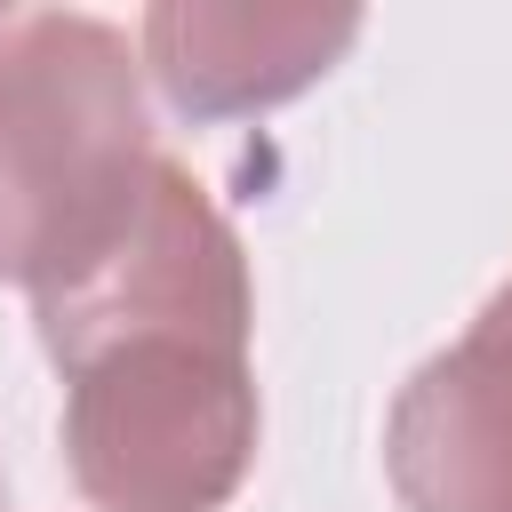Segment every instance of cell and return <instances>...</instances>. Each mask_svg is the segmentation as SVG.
<instances>
[{"mask_svg":"<svg viewBox=\"0 0 512 512\" xmlns=\"http://www.w3.org/2000/svg\"><path fill=\"white\" fill-rule=\"evenodd\" d=\"M360 40L352 8H208L168 0L144 16V72L184 120H240L272 112L312 88Z\"/></svg>","mask_w":512,"mask_h":512,"instance_id":"4","label":"cell"},{"mask_svg":"<svg viewBox=\"0 0 512 512\" xmlns=\"http://www.w3.org/2000/svg\"><path fill=\"white\" fill-rule=\"evenodd\" d=\"M384 472L408 512H512V280L400 384Z\"/></svg>","mask_w":512,"mask_h":512,"instance_id":"3","label":"cell"},{"mask_svg":"<svg viewBox=\"0 0 512 512\" xmlns=\"http://www.w3.org/2000/svg\"><path fill=\"white\" fill-rule=\"evenodd\" d=\"M64 368V456L96 512H224L256 464L248 256L224 208L160 152L128 232L32 296Z\"/></svg>","mask_w":512,"mask_h":512,"instance_id":"1","label":"cell"},{"mask_svg":"<svg viewBox=\"0 0 512 512\" xmlns=\"http://www.w3.org/2000/svg\"><path fill=\"white\" fill-rule=\"evenodd\" d=\"M160 168L136 48L104 16H0V280L88 272Z\"/></svg>","mask_w":512,"mask_h":512,"instance_id":"2","label":"cell"},{"mask_svg":"<svg viewBox=\"0 0 512 512\" xmlns=\"http://www.w3.org/2000/svg\"><path fill=\"white\" fill-rule=\"evenodd\" d=\"M0 16H8V8H0Z\"/></svg>","mask_w":512,"mask_h":512,"instance_id":"5","label":"cell"}]
</instances>
